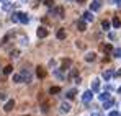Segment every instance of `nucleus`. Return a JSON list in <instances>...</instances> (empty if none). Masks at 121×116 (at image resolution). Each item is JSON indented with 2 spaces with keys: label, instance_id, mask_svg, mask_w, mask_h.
Segmentation results:
<instances>
[{
  "label": "nucleus",
  "instance_id": "1",
  "mask_svg": "<svg viewBox=\"0 0 121 116\" xmlns=\"http://www.w3.org/2000/svg\"><path fill=\"white\" fill-rule=\"evenodd\" d=\"M13 106H15V101H13V100H8V101L5 103V106H3V111L10 113V111L13 110Z\"/></svg>",
  "mask_w": 121,
  "mask_h": 116
},
{
  "label": "nucleus",
  "instance_id": "2",
  "mask_svg": "<svg viewBox=\"0 0 121 116\" xmlns=\"http://www.w3.org/2000/svg\"><path fill=\"white\" fill-rule=\"evenodd\" d=\"M92 98H93V93H92V90H88V92H85V93L82 95V100H83V103H88Z\"/></svg>",
  "mask_w": 121,
  "mask_h": 116
},
{
  "label": "nucleus",
  "instance_id": "3",
  "mask_svg": "<svg viewBox=\"0 0 121 116\" xmlns=\"http://www.w3.org/2000/svg\"><path fill=\"white\" fill-rule=\"evenodd\" d=\"M21 75L25 78V82H31V74H30L28 69H23V70H21Z\"/></svg>",
  "mask_w": 121,
  "mask_h": 116
},
{
  "label": "nucleus",
  "instance_id": "4",
  "mask_svg": "<svg viewBox=\"0 0 121 116\" xmlns=\"http://www.w3.org/2000/svg\"><path fill=\"white\" fill-rule=\"evenodd\" d=\"M18 20H20V23H23V25H26V23L30 21V18H28L26 13H18Z\"/></svg>",
  "mask_w": 121,
  "mask_h": 116
},
{
  "label": "nucleus",
  "instance_id": "5",
  "mask_svg": "<svg viewBox=\"0 0 121 116\" xmlns=\"http://www.w3.org/2000/svg\"><path fill=\"white\" fill-rule=\"evenodd\" d=\"M46 36H48V30L43 28V26L38 28V38H46Z\"/></svg>",
  "mask_w": 121,
  "mask_h": 116
},
{
  "label": "nucleus",
  "instance_id": "6",
  "mask_svg": "<svg viewBox=\"0 0 121 116\" xmlns=\"http://www.w3.org/2000/svg\"><path fill=\"white\" fill-rule=\"evenodd\" d=\"M70 111V105L69 103H62L60 105V113H69Z\"/></svg>",
  "mask_w": 121,
  "mask_h": 116
},
{
  "label": "nucleus",
  "instance_id": "7",
  "mask_svg": "<svg viewBox=\"0 0 121 116\" xmlns=\"http://www.w3.org/2000/svg\"><path fill=\"white\" fill-rule=\"evenodd\" d=\"M70 64H72V62H70V59H64V60H62V67H60V69H62V70H65V69H69V67H70Z\"/></svg>",
  "mask_w": 121,
  "mask_h": 116
},
{
  "label": "nucleus",
  "instance_id": "8",
  "mask_svg": "<svg viewBox=\"0 0 121 116\" xmlns=\"http://www.w3.org/2000/svg\"><path fill=\"white\" fill-rule=\"evenodd\" d=\"M36 74H38V77H39V78L46 77V70H44L43 67H38V69H36Z\"/></svg>",
  "mask_w": 121,
  "mask_h": 116
},
{
  "label": "nucleus",
  "instance_id": "9",
  "mask_svg": "<svg viewBox=\"0 0 121 116\" xmlns=\"http://www.w3.org/2000/svg\"><path fill=\"white\" fill-rule=\"evenodd\" d=\"M100 88V82L98 80H93V83H92V92H97Z\"/></svg>",
  "mask_w": 121,
  "mask_h": 116
},
{
  "label": "nucleus",
  "instance_id": "10",
  "mask_svg": "<svg viewBox=\"0 0 121 116\" xmlns=\"http://www.w3.org/2000/svg\"><path fill=\"white\" fill-rule=\"evenodd\" d=\"M13 82H17V83L23 82V75H21V74H15V75H13Z\"/></svg>",
  "mask_w": 121,
  "mask_h": 116
},
{
  "label": "nucleus",
  "instance_id": "11",
  "mask_svg": "<svg viewBox=\"0 0 121 116\" xmlns=\"http://www.w3.org/2000/svg\"><path fill=\"white\" fill-rule=\"evenodd\" d=\"M12 72H13V67H12V65H7V67L3 69V74H5V75H10Z\"/></svg>",
  "mask_w": 121,
  "mask_h": 116
},
{
  "label": "nucleus",
  "instance_id": "12",
  "mask_svg": "<svg viewBox=\"0 0 121 116\" xmlns=\"http://www.w3.org/2000/svg\"><path fill=\"white\" fill-rule=\"evenodd\" d=\"M77 28H79V31H85V28H87V26H85V23H83V21H79V23H77Z\"/></svg>",
  "mask_w": 121,
  "mask_h": 116
},
{
  "label": "nucleus",
  "instance_id": "13",
  "mask_svg": "<svg viewBox=\"0 0 121 116\" xmlns=\"http://www.w3.org/2000/svg\"><path fill=\"white\" fill-rule=\"evenodd\" d=\"M85 60H88V62H90V60H95V54H93V52L87 54V56H85Z\"/></svg>",
  "mask_w": 121,
  "mask_h": 116
},
{
  "label": "nucleus",
  "instance_id": "14",
  "mask_svg": "<svg viewBox=\"0 0 121 116\" xmlns=\"http://www.w3.org/2000/svg\"><path fill=\"white\" fill-rule=\"evenodd\" d=\"M57 38H59V39L65 38V31H64V30H59V31H57Z\"/></svg>",
  "mask_w": 121,
  "mask_h": 116
},
{
  "label": "nucleus",
  "instance_id": "15",
  "mask_svg": "<svg viewBox=\"0 0 121 116\" xmlns=\"http://www.w3.org/2000/svg\"><path fill=\"white\" fill-rule=\"evenodd\" d=\"M18 56H20V51H12V52H10V57L12 59H17Z\"/></svg>",
  "mask_w": 121,
  "mask_h": 116
},
{
  "label": "nucleus",
  "instance_id": "16",
  "mask_svg": "<svg viewBox=\"0 0 121 116\" xmlns=\"http://www.w3.org/2000/svg\"><path fill=\"white\" fill-rule=\"evenodd\" d=\"M83 17H85V20H87V21H92V20H93V15H92L90 12H87V13L83 15Z\"/></svg>",
  "mask_w": 121,
  "mask_h": 116
},
{
  "label": "nucleus",
  "instance_id": "17",
  "mask_svg": "<svg viewBox=\"0 0 121 116\" xmlns=\"http://www.w3.org/2000/svg\"><path fill=\"white\" fill-rule=\"evenodd\" d=\"M98 8H100V2L97 0V2H93V3H92V10H98Z\"/></svg>",
  "mask_w": 121,
  "mask_h": 116
},
{
  "label": "nucleus",
  "instance_id": "18",
  "mask_svg": "<svg viewBox=\"0 0 121 116\" xmlns=\"http://www.w3.org/2000/svg\"><path fill=\"white\" fill-rule=\"evenodd\" d=\"M113 103H115V101H113V100H110V98H108V100H106V101H105V108H110V106H113Z\"/></svg>",
  "mask_w": 121,
  "mask_h": 116
},
{
  "label": "nucleus",
  "instance_id": "19",
  "mask_svg": "<svg viewBox=\"0 0 121 116\" xmlns=\"http://www.w3.org/2000/svg\"><path fill=\"white\" fill-rule=\"evenodd\" d=\"M59 92H60L59 87H52V88L49 90V93H51V95H52V93H59Z\"/></svg>",
  "mask_w": 121,
  "mask_h": 116
},
{
  "label": "nucleus",
  "instance_id": "20",
  "mask_svg": "<svg viewBox=\"0 0 121 116\" xmlns=\"http://www.w3.org/2000/svg\"><path fill=\"white\" fill-rule=\"evenodd\" d=\"M101 100V101H106V100H108V98H110V95H108V93H101L100 97H98Z\"/></svg>",
  "mask_w": 121,
  "mask_h": 116
},
{
  "label": "nucleus",
  "instance_id": "21",
  "mask_svg": "<svg viewBox=\"0 0 121 116\" xmlns=\"http://www.w3.org/2000/svg\"><path fill=\"white\" fill-rule=\"evenodd\" d=\"M12 21L13 23H18L20 20H18V13H12Z\"/></svg>",
  "mask_w": 121,
  "mask_h": 116
},
{
  "label": "nucleus",
  "instance_id": "22",
  "mask_svg": "<svg viewBox=\"0 0 121 116\" xmlns=\"http://www.w3.org/2000/svg\"><path fill=\"white\" fill-rule=\"evenodd\" d=\"M12 7H13L12 3H3V10H5V12H8V10H12Z\"/></svg>",
  "mask_w": 121,
  "mask_h": 116
},
{
  "label": "nucleus",
  "instance_id": "23",
  "mask_svg": "<svg viewBox=\"0 0 121 116\" xmlns=\"http://www.w3.org/2000/svg\"><path fill=\"white\" fill-rule=\"evenodd\" d=\"M74 97H75V90H70V92L67 93V98H69V100H72Z\"/></svg>",
  "mask_w": 121,
  "mask_h": 116
},
{
  "label": "nucleus",
  "instance_id": "24",
  "mask_svg": "<svg viewBox=\"0 0 121 116\" xmlns=\"http://www.w3.org/2000/svg\"><path fill=\"white\" fill-rule=\"evenodd\" d=\"M54 3V0H44V5H48V7H51Z\"/></svg>",
  "mask_w": 121,
  "mask_h": 116
},
{
  "label": "nucleus",
  "instance_id": "25",
  "mask_svg": "<svg viewBox=\"0 0 121 116\" xmlns=\"http://www.w3.org/2000/svg\"><path fill=\"white\" fill-rule=\"evenodd\" d=\"M113 25H115V26L118 28V26L121 25V23H120V20H118V18H115V20H113Z\"/></svg>",
  "mask_w": 121,
  "mask_h": 116
},
{
  "label": "nucleus",
  "instance_id": "26",
  "mask_svg": "<svg viewBox=\"0 0 121 116\" xmlns=\"http://www.w3.org/2000/svg\"><path fill=\"white\" fill-rule=\"evenodd\" d=\"M110 28V23L108 21H103V30H108Z\"/></svg>",
  "mask_w": 121,
  "mask_h": 116
},
{
  "label": "nucleus",
  "instance_id": "27",
  "mask_svg": "<svg viewBox=\"0 0 121 116\" xmlns=\"http://www.w3.org/2000/svg\"><path fill=\"white\" fill-rule=\"evenodd\" d=\"M103 77H105L106 80H108V78L111 77V72H105V74H103Z\"/></svg>",
  "mask_w": 121,
  "mask_h": 116
},
{
  "label": "nucleus",
  "instance_id": "28",
  "mask_svg": "<svg viewBox=\"0 0 121 116\" xmlns=\"http://www.w3.org/2000/svg\"><path fill=\"white\" fill-rule=\"evenodd\" d=\"M108 116H120V113H118V111H111Z\"/></svg>",
  "mask_w": 121,
  "mask_h": 116
},
{
  "label": "nucleus",
  "instance_id": "29",
  "mask_svg": "<svg viewBox=\"0 0 121 116\" xmlns=\"http://www.w3.org/2000/svg\"><path fill=\"white\" fill-rule=\"evenodd\" d=\"M103 49H105V51H111V46H110V44H106V46H105Z\"/></svg>",
  "mask_w": 121,
  "mask_h": 116
},
{
  "label": "nucleus",
  "instance_id": "30",
  "mask_svg": "<svg viewBox=\"0 0 121 116\" xmlns=\"http://www.w3.org/2000/svg\"><path fill=\"white\" fill-rule=\"evenodd\" d=\"M0 100H5V95L3 93H0Z\"/></svg>",
  "mask_w": 121,
  "mask_h": 116
},
{
  "label": "nucleus",
  "instance_id": "31",
  "mask_svg": "<svg viewBox=\"0 0 121 116\" xmlns=\"http://www.w3.org/2000/svg\"><path fill=\"white\" fill-rule=\"evenodd\" d=\"M77 2H79V3H83V2H87V0H77Z\"/></svg>",
  "mask_w": 121,
  "mask_h": 116
},
{
  "label": "nucleus",
  "instance_id": "32",
  "mask_svg": "<svg viewBox=\"0 0 121 116\" xmlns=\"http://www.w3.org/2000/svg\"><path fill=\"white\" fill-rule=\"evenodd\" d=\"M92 116H100V115L98 113H92Z\"/></svg>",
  "mask_w": 121,
  "mask_h": 116
},
{
  "label": "nucleus",
  "instance_id": "33",
  "mask_svg": "<svg viewBox=\"0 0 121 116\" xmlns=\"http://www.w3.org/2000/svg\"><path fill=\"white\" fill-rule=\"evenodd\" d=\"M118 92H120V93H121V87H120V90H118Z\"/></svg>",
  "mask_w": 121,
  "mask_h": 116
},
{
  "label": "nucleus",
  "instance_id": "34",
  "mask_svg": "<svg viewBox=\"0 0 121 116\" xmlns=\"http://www.w3.org/2000/svg\"><path fill=\"white\" fill-rule=\"evenodd\" d=\"M0 2H2V0H0Z\"/></svg>",
  "mask_w": 121,
  "mask_h": 116
}]
</instances>
